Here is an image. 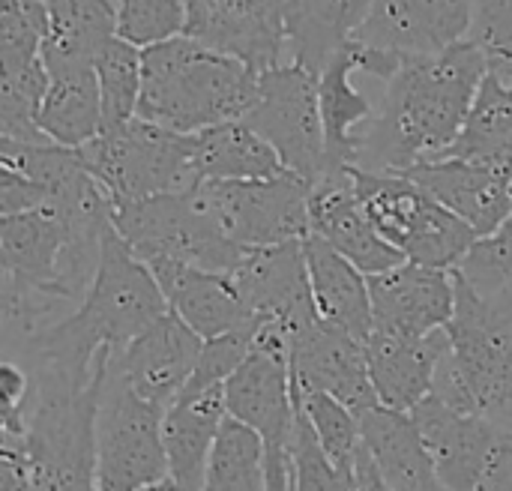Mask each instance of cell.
Returning <instances> with one entry per match:
<instances>
[{
  "label": "cell",
  "instance_id": "obj_31",
  "mask_svg": "<svg viewBox=\"0 0 512 491\" xmlns=\"http://www.w3.org/2000/svg\"><path fill=\"white\" fill-rule=\"evenodd\" d=\"M201 491H267V441L237 417H225Z\"/></svg>",
  "mask_w": 512,
  "mask_h": 491
},
{
  "label": "cell",
  "instance_id": "obj_28",
  "mask_svg": "<svg viewBox=\"0 0 512 491\" xmlns=\"http://www.w3.org/2000/svg\"><path fill=\"white\" fill-rule=\"evenodd\" d=\"M192 168L198 180H267L288 171L246 117L192 132Z\"/></svg>",
  "mask_w": 512,
  "mask_h": 491
},
{
  "label": "cell",
  "instance_id": "obj_12",
  "mask_svg": "<svg viewBox=\"0 0 512 491\" xmlns=\"http://www.w3.org/2000/svg\"><path fill=\"white\" fill-rule=\"evenodd\" d=\"M291 375L294 393H327L357 414L381 405L369 375L366 342L324 318L291 336Z\"/></svg>",
  "mask_w": 512,
  "mask_h": 491
},
{
  "label": "cell",
  "instance_id": "obj_3",
  "mask_svg": "<svg viewBox=\"0 0 512 491\" xmlns=\"http://www.w3.org/2000/svg\"><path fill=\"white\" fill-rule=\"evenodd\" d=\"M258 69L180 33L144 48L138 117L174 132L240 120L258 99Z\"/></svg>",
  "mask_w": 512,
  "mask_h": 491
},
{
  "label": "cell",
  "instance_id": "obj_32",
  "mask_svg": "<svg viewBox=\"0 0 512 491\" xmlns=\"http://www.w3.org/2000/svg\"><path fill=\"white\" fill-rule=\"evenodd\" d=\"M96 78L102 93V129L120 126L138 117L141 84H144V48L126 42L123 36H111L96 60Z\"/></svg>",
  "mask_w": 512,
  "mask_h": 491
},
{
  "label": "cell",
  "instance_id": "obj_42",
  "mask_svg": "<svg viewBox=\"0 0 512 491\" xmlns=\"http://www.w3.org/2000/svg\"><path fill=\"white\" fill-rule=\"evenodd\" d=\"M267 491H291L288 450L267 447Z\"/></svg>",
  "mask_w": 512,
  "mask_h": 491
},
{
  "label": "cell",
  "instance_id": "obj_30",
  "mask_svg": "<svg viewBox=\"0 0 512 491\" xmlns=\"http://www.w3.org/2000/svg\"><path fill=\"white\" fill-rule=\"evenodd\" d=\"M447 156L471 159L512 177V84L486 72L465 129Z\"/></svg>",
  "mask_w": 512,
  "mask_h": 491
},
{
  "label": "cell",
  "instance_id": "obj_8",
  "mask_svg": "<svg viewBox=\"0 0 512 491\" xmlns=\"http://www.w3.org/2000/svg\"><path fill=\"white\" fill-rule=\"evenodd\" d=\"M162 420L165 411L135 393L111 354L96 408L99 491H144L171 477Z\"/></svg>",
  "mask_w": 512,
  "mask_h": 491
},
{
  "label": "cell",
  "instance_id": "obj_16",
  "mask_svg": "<svg viewBox=\"0 0 512 491\" xmlns=\"http://www.w3.org/2000/svg\"><path fill=\"white\" fill-rule=\"evenodd\" d=\"M369 294L378 333L426 336L450 327L456 315V279L441 267L405 261L369 276Z\"/></svg>",
  "mask_w": 512,
  "mask_h": 491
},
{
  "label": "cell",
  "instance_id": "obj_29",
  "mask_svg": "<svg viewBox=\"0 0 512 491\" xmlns=\"http://www.w3.org/2000/svg\"><path fill=\"white\" fill-rule=\"evenodd\" d=\"M48 90L39 108L42 132L63 147H84L102 132V93L96 66H78L48 75Z\"/></svg>",
  "mask_w": 512,
  "mask_h": 491
},
{
  "label": "cell",
  "instance_id": "obj_10",
  "mask_svg": "<svg viewBox=\"0 0 512 491\" xmlns=\"http://www.w3.org/2000/svg\"><path fill=\"white\" fill-rule=\"evenodd\" d=\"M201 192L222 231L246 249L303 240L312 231V186L291 171L267 180H201Z\"/></svg>",
  "mask_w": 512,
  "mask_h": 491
},
{
  "label": "cell",
  "instance_id": "obj_35",
  "mask_svg": "<svg viewBox=\"0 0 512 491\" xmlns=\"http://www.w3.org/2000/svg\"><path fill=\"white\" fill-rule=\"evenodd\" d=\"M285 450L291 468V491H357V474H348L330 462L300 408Z\"/></svg>",
  "mask_w": 512,
  "mask_h": 491
},
{
  "label": "cell",
  "instance_id": "obj_24",
  "mask_svg": "<svg viewBox=\"0 0 512 491\" xmlns=\"http://www.w3.org/2000/svg\"><path fill=\"white\" fill-rule=\"evenodd\" d=\"M363 441L390 491H450L411 414L372 408L360 414Z\"/></svg>",
  "mask_w": 512,
  "mask_h": 491
},
{
  "label": "cell",
  "instance_id": "obj_44",
  "mask_svg": "<svg viewBox=\"0 0 512 491\" xmlns=\"http://www.w3.org/2000/svg\"><path fill=\"white\" fill-rule=\"evenodd\" d=\"M33 491H99L96 477H54V480H39Z\"/></svg>",
  "mask_w": 512,
  "mask_h": 491
},
{
  "label": "cell",
  "instance_id": "obj_41",
  "mask_svg": "<svg viewBox=\"0 0 512 491\" xmlns=\"http://www.w3.org/2000/svg\"><path fill=\"white\" fill-rule=\"evenodd\" d=\"M48 204V189L39 186L36 180L24 177L15 168L0 165V216H12V213H24V210H36Z\"/></svg>",
  "mask_w": 512,
  "mask_h": 491
},
{
  "label": "cell",
  "instance_id": "obj_34",
  "mask_svg": "<svg viewBox=\"0 0 512 491\" xmlns=\"http://www.w3.org/2000/svg\"><path fill=\"white\" fill-rule=\"evenodd\" d=\"M294 396H297V408L312 423V432H315L321 450L330 456V462L336 468L354 474L357 459L366 447L360 414L327 393H294Z\"/></svg>",
  "mask_w": 512,
  "mask_h": 491
},
{
  "label": "cell",
  "instance_id": "obj_4",
  "mask_svg": "<svg viewBox=\"0 0 512 491\" xmlns=\"http://www.w3.org/2000/svg\"><path fill=\"white\" fill-rule=\"evenodd\" d=\"M453 351L438 369L435 396L512 429V294H483L459 270Z\"/></svg>",
  "mask_w": 512,
  "mask_h": 491
},
{
  "label": "cell",
  "instance_id": "obj_23",
  "mask_svg": "<svg viewBox=\"0 0 512 491\" xmlns=\"http://www.w3.org/2000/svg\"><path fill=\"white\" fill-rule=\"evenodd\" d=\"M225 417V384L198 393H180L177 402L165 411L162 441L168 453V474L180 491H201Z\"/></svg>",
  "mask_w": 512,
  "mask_h": 491
},
{
  "label": "cell",
  "instance_id": "obj_17",
  "mask_svg": "<svg viewBox=\"0 0 512 491\" xmlns=\"http://www.w3.org/2000/svg\"><path fill=\"white\" fill-rule=\"evenodd\" d=\"M201 348L204 339L168 309L120 354H114V363L138 396L168 411L195 375Z\"/></svg>",
  "mask_w": 512,
  "mask_h": 491
},
{
  "label": "cell",
  "instance_id": "obj_9",
  "mask_svg": "<svg viewBox=\"0 0 512 491\" xmlns=\"http://www.w3.org/2000/svg\"><path fill=\"white\" fill-rule=\"evenodd\" d=\"M246 120L273 144L285 168L309 186L330 171L318 75L300 63H279L258 75V99Z\"/></svg>",
  "mask_w": 512,
  "mask_h": 491
},
{
  "label": "cell",
  "instance_id": "obj_22",
  "mask_svg": "<svg viewBox=\"0 0 512 491\" xmlns=\"http://www.w3.org/2000/svg\"><path fill=\"white\" fill-rule=\"evenodd\" d=\"M147 267L153 270L171 312L180 315L201 339H216L258 324L228 273L201 270L171 258H156Z\"/></svg>",
  "mask_w": 512,
  "mask_h": 491
},
{
  "label": "cell",
  "instance_id": "obj_43",
  "mask_svg": "<svg viewBox=\"0 0 512 491\" xmlns=\"http://www.w3.org/2000/svg\"><path fill=\"white\" fill-rule=\"evenodd\" d=\"M354 474H357V491H390L384 477H381V471H378V465H375V459H372V453L366 447H363V453L357 459Z\"/></svg>",
  "mask_w": 512,
  "mask_h": 491
},
{
  "label": "cell",
  "instance_id": "obj_2",
  "mask_svg": "<svg viewBox=\"0 0 512 491\" xmlns=\"http://www.w3.org/2000/svg\"><path fill=\"white\" fill-rule=\"evenodd\" d=\"M168 309L171 306L153 270L135 258V252L111 228L84 300L57 324L6 351V357L27 369H51L87 384L99 369L102 351L120 354Z\"/></svg>",
  "mask_w": 512,
  "mask_h": 491
},
{
  "label": "cell",
  "instance_id": "obj_5",
  "mask_svg": "<svg viewBox=\"0 0 512 491\" xmlns=\"http://www.w3.org/2000/svg\"><path fill=\"white\" fill-rule=\"evenodd\" d=\"M348 174L378 234L408 261L453 270L480 240L477 228L435 201L408 174L369 171L360 165H348Z\"/></svg>",
  "mask_w": 512,
  "mask_h": 491
},
{
  "label": "cell",
  "instance_id": "obj_1",
  "mask_svg": "<svg viewBox=\"0 0 512 491\" xmlns=\"http://www.w3.org/2000/svg\"><path fill=\"white\" fill-rule=\"evenodd\" d=\"M486 72L489 57L471 39L429 57H405L387 81L384 105L366 129L357 165L402 174L417 162L447 156Z\"/></svg>",
  "mask_w": 512,
  "mask_h": 491
},
{
  "label": "cell",
  "instance_id": "obj_14",
  "mask_svg": "<svg viewBox=\"0 0 512 491\" xmlns=\"http://www.w3.org/2000/svg\"><path fill=\"white\" fill-rule=\"evenodd\" d=\"M228 276L255 318L276 321L291 336L321 318L312 297L303 240L249 249Z\"/></svg>",
  "mask_w": 512,
  "mask_h": 491
},
{
  "label": "cell",
  "instance_id": "obj_18",
  "mask_svg": "<svg viewBox=\"0 0 512 491\" xmlns=\"http://www.w3.org/2000/svg\"><path fill=\"white\" fill-rule=\"evenodd\" d=\"M468 30L471 0H372L354 39L402 57H429L468 39Z\"/></svg>",
  "mask_w": 512,
  "mask_h": 491
},
{
  "label": "cell",
  "instance_id": "obj_36",
  "mask_svg": "<svg viewBox=\"0 0 512 491\" xmlns=\"http://www.w3.org/2000/svg\"><path fill=\"white\" fill-rule=\"evenodd\" d=\"M117 36L147 48L186 30L183 0H114Z\"/></svg>",
  "mask_w": 512,
  "mask_h": 491
},
{
  "label": "cell",
  "instance_id": "obj_20",
  "mask_svg": "<svg viewBox=\"0 0 512 491\" xmlns=\"http://www.w3.org/2000/svg\"><path fill=\"white\" fill-rule=\"evenodd\" d=\"M453 339L444 330L426 336H399V333H372L366 339L369 375L384 408L411 414L423 399L432 396L435 378Z\"/></svg>",
  "mask_w": 512,
  "mask_h": 491
},
{
  "label": "cell",
  "instance_id": "obj_21",
  "mask_svg": "<svg viewBox=\"0 0 512 491\" xmlns=\"http://www.w3.org/2000/svg\"><path fill=\"white\" fill-rule=\"evenodd\" d=\"M411 180H417L435 201L462 216L480 237L492 234L512 213V177L459 156H441L411 165Z\"/></svg>",
  "mask_w": 512,
  "mask_h": 491
},
{
  "label": "cell",
  "instance_id": "obj_6",
  "mask_svg": "<svg viewBox=\"0 0 512 491\" xmlns=\"http://www.w3.org/2000/svg\"><path fill=\"white\" fill-rule=\"evenodd\" d=\"M114 231L144 264L171 258L201 270L231 273L249 252L222 231L201 192V180L183 192L114 204Z\"/></svg>",
  "mask_w": 512,
  "mask_h": 491
},
{
  "label": "cell",
  "instance_id": "obj_26",
  "mask_svg": "<svg viewBox=\"0 0 512 491\" xmlns=\"http://www.w3.org/2000/svg\"><path fill=\"white\" fill-rule=\"evenodd\" d=\"M372 0H288L285 39L291 60L321 75L324 66L357 36Z\"/></svg>",
  "mask_w": 512,
  "mask_h": 491
},
{
  "label": "cell",
  "instance_id": "obj_27",
  "mask_svg": "<svg viewBox=\"0 0 512 491\" xmlns=\"http://www.w3.org/2000/svg\"><path fill=\"white\" fill-rule=\"evenodd\" d=\"M354 72H360L357 69V51H354V42H348L318 75L330 171H339L345 165H357L366 129L375 117L372 102L351 81Z\"/></svg>",
  "mask_w": 512,
  "mask_h": 491
},
{
  "label": "cell",
  "instance_id": "obj_25",
  "mask_svg": "<svg viewBox=\"0 0 512 491\" xmlns=\"http://www.w3.org/2000/svg\"><path fill=\"white\" fill-rule=\"evenodd\" d=\"M303 249L318 315L366 342L375 330L369 276L318 234L303 237Z\"/></svg>",
  "mask_w": 512,
  "mask_h": 491
},
{
  "label": "cell",
  "instance_id": "obj_15",
  "mask_svg": "<svg viewBox=\"0 0 512 491\" xmlns=\"http://www.w3.org/2000/svg\"><path fill=\"white\" fill-rule=\"evenodd\" d=\"M426 450L450 491H483L486 474L504 441V426L483 414L459 411L435 393L411 411Z\"/></svg>",
  "mask_w": 512,
  "mask_h": 491
},
{
  "label": "cell",
  "instance_id": "obj_19",
  "mask_svg": "<svg viewBox=\"0 0 512 491\" xmlns=\"http://www.w3.org/2000/svg\"><path fill=\"white\" fill-rule=\"evenodd\" d=\"M309 225H312L309 234L324 237L336 252H342L348 261H354L366 276L393 270L408 261L372 225L369 213L363 210V204L354 192L348 165L339 171H330L321 183L312 186Z\"/></svg>",
  "mask_w": 512,
  "mask_h": 491
},
{
  "label": "cell",
  "instance_id": "obj_40",
  "mask_svg": "<svg viewBox=\"0 0 512 491\" xmlns=\"http://www.w3.org/2000/svg\"><path fill=\"white\" fill-rule=\"evenodd\" d=\"M36 489V462L21 435L0 432V491Z\"/></svg>",
  "mask_w": 512,
  "mask_h": 491
},
{
  "label": "cell",
  "instance_id": "obj_11",
  "mask_svg": "<svg viewBox=\"0 0 512 491\" xmlns=\"http://www.w3.org/2000/svg\"><path fill=\"white\" fill-rule=\"evenodd\" d=\"M228 414L252 426L267 447H288L297 423L291 375V333L276 321H258L252 351L225 381Z\"/></svg>",
  "mask_w": 512,
  "mask_h": 491
},
{
  "label": "cell",
  "instance_id": "obj_37",
  "mask_svg": "<svg viewBox=\"0 0 512 491\" xmlns=\"http://www.w3.org/2000/svg\"><path fill=\"white\" fill-rule=\"evenodd\" d=\"M453 270L483 294H512V213L492 234L480 237Z\"/></svg>",
  "mask_w": 512,
  "mask_h": 491
},
{
  "label": "cell",
  "instance_id": "obj_33",
  "mask_svg": "<svg viewBox=\"0 0 512 491\" xmlns=\"http://www.w3.org/2000/svg\"><path fill=\"white\" fill-rule=\"evenodd\" d=\"M48 69L42 57L18 72H0V138L18 144H48L39 126V108L48 90Z\"/></svg>",
  "mask_w": 512,
  "mask_h": 491
},
{
  "label": "cell",
  "instance_id": "obj_7",
  "mask_svg": "<svg viewBox=\"0 0 512 491\" xmlns=\"http://www.w3.org/2000/svg\"><path fill=\"white\" fill-rule=\"evenodd\" d=\"M78 150L114 204L183 192L198 183L192 168V135L144 117L102 129Z\"/></svg>",
  "mask_w": 512,
  "mask_h": 491
},
{
  "label": "cell",
  "instance_id": "obj_39",
  "mask_svg": "<svg viewBox=\"0 0 512 491\" xmlns=\"http://www.w3.org/2000/svg\"><path fill=\"white\" fill-rule=\"evenodd\" d=\"M258 321H261V318H258ZM255 330H258V324L243 327V330H234V333H225V336H216V339H204L198 369H195V375L189 378V384H186L183 393H198V390L225 384V381L240 369V363L249 357Z\"/></svg>",
  "mask_w": 512,
  "mask_h": 491
},
{
  "label": "cell",
  "instance_id": "obj_38",
  "mask_svg": "<svg viewBox=\"0 0 512 491\" xmlns=\"http://www.w3.org/2000/svg\"><path fill=\"white\" fill-rule=\"evenodd\" d=\"M468 39L489 57V72H512V0H471Z\"/></svg>",
  "mask_w": 512,
  "mask_h": 491
},
{
  "label": "cell",
  "instance_id": "obj_13",
  "mask_svg": "<svg viewBox=\"0 0 512 491\" xmlns=\"http://www.w3.org/2000/svg\"><path fill=\"white\" fill-rule=\"evenodd\" d=\"M285 3L288 0H183V33L264 72L279 66L282 51H288Z\"/></svg>",
  "mask_w": 512,
  "mask_h": 491
}]
</instances>
